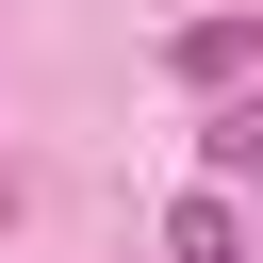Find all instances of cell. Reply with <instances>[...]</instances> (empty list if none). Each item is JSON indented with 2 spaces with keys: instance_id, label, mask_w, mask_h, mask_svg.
Segmentation results:
<instances>
[{
  "instance_id": "6da1fadb",
  "label": "cell",
  "mask_w": 263,
  "mask_h": 263,
  "mask_svg": "<svg viewBox=\"0 0 263 263\" xmlns=\"http://www.w3.org/2000/svg\"><path fill=\"white\" fill-rule=\"evenodd\" d=\"M181 263H247V247H230V214H214V197H181Z\"/></svg>"
}]
</instances>
